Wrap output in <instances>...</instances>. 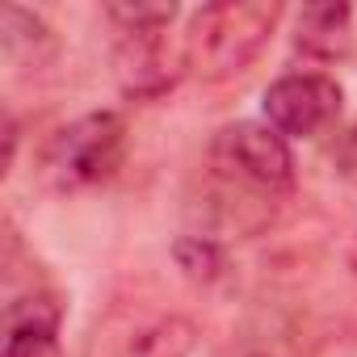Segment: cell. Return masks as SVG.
Returning <instances> with one entry per match:
<instances>
[{"instance_id":"277c9868","label":"cell","mask_w":357,"mask_h":357,"mask_svg":"<svg viewBox=\"0 0 357 357\" xmlns=\"http://www.w3.org/2000/svg\"><path fill=\"white\" fill-rule=\"evenodd\" d=\"M340 84L324 72H290V76H278L265 97H261V109H265V122L286 135V139H315L324 135L336 118H340Z\"/></svg>"},{"instance_id":"7a4b0ae2","label":"cell","mask_w":357,"mask_h":357,"mask_svg":"<svg viewBox=\"0 0 357 357\" xmlns=\"http://www.w3.org/2000/svg\"><path fill=\"white\" fill-rule=\"evenodd\" d=\"M126 151V122L114 109L84 114L68 122L43 151V181L59 194L68 190H89L122 164Z\"/></svg>"},{"instance_id":"4fadbf2b","label":"cell","mask_w":357,"mask_h":357,"mask_svg":"<svg viewBox=\"0 0 357 357\" xmlns=\"http://www.w3.org/2000/svg\"><path fill=\"white\" fill-rule=\"evenodd\" d=\"M349 265H353V273H357V236L349 240Z\"/></svg>"},{"instance_id":"6da1fadb","label":"cell","mask_w":357,"mask_h":357,"mask_svg":"<svg viewBox=\"0 0 357 357\" xmlns=\"http://www.w3.org/2000/svg\"><path fill=\"white\" fill-rule=\"evenodd\" d=\"M278 22H282L278 0H219V5H206L190 22L181 59L202 80H231L269 47Z\"/></svg>"},{"instance_id":"3957f363","label":"cell","mask_w":357,"mask_h":357,"mask_svg":"<svg viewBox=\"0 0 357 357\" xmlns=\"http://www.w3.org/2000/svg\"><path fill=\"white\" fill-rule=\"evenodd\" d=\"M211 160L223 176H231L240 185H252L261 194H278V190L294 185L290 139L278 135L269 122H257V118L223 126L211 143Z\"/></svg>"},{"instance_id":"52a82bcc","label":"cell","mask_w":357,"mask_h":357,"mask_svg":"<svg viewBox=\"0 0 357 357\" xmlns=\"http://www.w3.org/2000/svg\"><path fill=\"white\" fill-rule=\"evenodd\" d=\"M0 47H5L9 63H43L55 51V38H51V30H47L43 17L9 5L5 17H0Z\"/></svg>"},{"instance_id":"9c48e42d","label":"cell","mask_w":357,"mask_h":357,"mask_svg":"<svg viewBox=\"0 0 357 357\" xmlns=\"http://www.w3.org/2000/svg\"><path fill=\"white\" fill-rule=\"evenodd\" d=\"M172 252H176V261H181V269L190 278H202V282L219 278V269H223V252L211 236H185V240H176Z\"/></svg>"},{"instance_id":"8fae6325","label":"cell","mask_w":357,"mask_h":357,"mask_svg":"<svg viewBox=\"0 0 357 357\" xmlns=\"http://www.w3.org/2000/svg\"><path fill=\"white\" fill-rule=\"evenodd\" d=\"M332 164H336V172L344 176L349 185H357V122L336 139V151H332Z\"/></svg>"},{"instance_id":"ba28073f","label":"cell","mask_w":357,"mask_h":357,"mask_svg":"<svg viewBox=\"0 0 357 357\" xmlns=\"http://www.w3.org/2000/svg\"><path fill=\"white\" fill-rule=\"evenodd\" d=\"M194 340H198V332H194L190 319L164 315V319H151V324L130 332L126 357H185L194 349Z\"/></svg>"},{"instance_id":"7c38bea8","label":"cell","mask_w":357,"mask_h":357,"mask_svg":"<svg viewBox=\"0 0 357 357\" xmlns=\"http://www.w3.org/2000/svg\"><path fill=\"white\" fill-rule=\"evenodd\" d=\"M17 135H22V130H17V118H13V114H5V172L13 168V155H17Z\"/></svg>"},{"instance_id":"5b68a950","label":"cell","mask_w":357,"mask_h":357,"mask_svg":"<svg viewBox=\"0 0 357 357\" xmlns=\"http://www.w3.org/2000/svg\"><path fill=\"white\" fill-rule=\"evenodd\" d=\"M59 307L51 298H22L9 307V332L0 357H55L59 353Z\"/></svg>"},{"instance_id":"30bf717a","label":"cell","mask_w":357,"mask_h":357,"mask_svg":"<svg viewBox=\"0 0 357 357\" xmlns=\"http://www.w3.org/2000/svg\"><path fill=\"white\" fill-rule=\"evenodd\" d=\"M109 17L122 22L130 38H147L176 17V5H109Z\"/></svg>"},{"instance_id":"8992f818","label":"cell","mask_w":357,"mask_h":357,"mask_svg":"<svg viewBox=\"0 0 357 357\" xmlns=\"http://www.w3.org/2000/svg\"><path fill=\"white\" fill-rule=\"evenodd\" d=\"M349 22H353V9H349V5H307V9L298 13L294 43H298V51H307V55L336 59V55H344V47H349Z\"/></svg>"}]
</instances>
